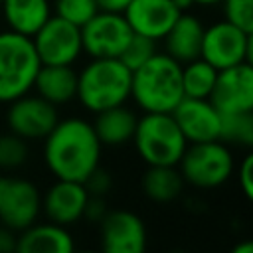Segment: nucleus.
I'll use <instances>...</instances> for the list:
<instances>
[{
	"mask_svg": "<svg viewBox=\"0 0 253 253\" xmlns=\"http://www.w3.org/2000/svg\"><path fill=\"white\" fill-rule=\"evenodd\" d=\"M42 158L53 178L85 182L101 166L103 144L93 123L83 117H65L40 140Z\"/></svg>",
	"mask_w": 253,
	"mask_h": 253,
	"instance_id": "1",
	"label": "nucleus"
},
{
	"mask_svg": "<svg viewBox=\"0 0 253 253\" xmlns=\"http://www.w3.org/2000/svg\"><path fill=\"white\" fill-rule=\"evenodd\" d=\"M182 99V63L166 51L130 71V101L142 113H172Z\"/></svg>",
	"mask_w": 253,
	"mask_h": 253,
	"instance_id": "2",
	"label": "nucleus"
},
{
	"mask_svg": "<svg viewBox=\"0 0 253 253\" xmlns=\"http://www.w3.org/2000/svg\"><path fill=\"white\" fill-rule=\"evenodd\" d=\"M79 105L99 113L130 101V69L119 57H89L77 71Z\"/></svg>",
	"mask_w": 253,
	"mask_h": 253,
	"instance_id": "3",
	"label": "nucleus"
},
{
	"mask_svg": "<svg viewBox=\"0 0 253 253\" xmlns=\"http://www.w3.org/2000/svg\"><path fill=\"white\" fill-rule=\"evenodd\" d=\"M130 142L146 166H178L188 146L172 113H142Z\"/></svg>",
	"mask_w": 253,
	"mask_h": 253,
	"instance_id": "4",
	"label": "nucleus"
},
{
	"mask_svg": "<svg viewBox=\"0 0 253 253\" xmlns=\"http://www.w3.org/2000/svg\"><path fill=\"white\" fill-rule=\"evenodd\" d=\"M40 57L34 42L28 36L12 30L0 32V103L8 105L14 99L30 93L40 69Z\"/></svg>",
	"mask_w": 253,
	"mask_h": 253,
	"instance_id": "5",
	"label": "nucleus"
},
{
	"mask_svg": "<svg viewBox=\"0 0 253 253\" xmlns=\"http://www.w3.org/2000/svg\"><path fill=\"white\" fill-rule=\"evenodd\" d=\"M184 184L196 190H215L223 186L235 170L231 146L217 140L190 142L178 162Z\"/></svg>",
	"mask_w": 253,
	"mask_h": 253,
	"instance_id": "6",
	"label": "nucleus"
},
{
	"mask_svg": "<svg viewBox=\"0 0 253 253\" xmlns=\"http://www.w3.org/2000/svg\"><path fill=\"white\" fill-rule=\"evenodd\" d=\"M251 55H253L251 32H245L223 18L204 28L200 57H204L215 69H225L243 61L251 63Z\"/></svg>",
	"mask_w": 253,
	"mask_h": 253,
	"instance_id": "7",
	"label": "nucleus"
},
{
	"mask_svg": "<svg viewBox=\"0 0 253 253\" xmlns=\"http://www.w3.org/2000/svg\"><path fill=\"white\" fill-rule=\"evenodd\" d=\"M42 215L40 188L22 176H0V223L22 231Z\"/></svg>",
	"mask_w": 253,
	"mask_h": 253,
	"instance_id": "8",
	"label": "nucleus"
},
{
	"mask_svg": "<svg viewBox=\"0 0 253 253\" xmlns=\"http://www.w3.org/2000/svg\"><path fill=\"white\" fill-rule=\"evenodd\" d=\"M42 65H75L83 55L81 28L51 14L32 36Z\"/></svg>",
	"mask_w": 253,
	"mask_h": 253,
	"instance_id": "9",
	"label": "nucleus"
},
{
	"mask_svg": "<svg viewBox=\"0 0 253 253\" xmlns=\"http://www.w3.org/2000/svg\"><path fill=\"white\" fill-rule=\"evenodd\" d=\"M132 36L121 12L99 10L81 26L83 53L89 57H119Z\"/></svg>",
	"mask_w": 253,
	"mask_h": 253,
	"instance_id": "10",
	"label": "nucleus"
},
{
	"mask_svg": "<svg viewBox=\"0 0 253 253\" xmlns=\"http://www.w3.org/2000/svg\"><path fill=\"white\" fill-rule=\"evenodd\" d=\"M59 121L57 107L36 93H26L8 103L6 125L8 130L28 142L42 140Z\"/></svg>",
	"mask_w": 253,
	"mask_h": 253,
	"instance_id": "11",
	"label": "nucleus"
},
{
	"mask_svg": "<svg viewBox=\"0 0 253 253\" xmlns=\"http://www.w3.org/2000/svg\"><path fill=\"white\" fill-rule=\"evenodd\" d=\"M221 115L253 111V67L249 61L217 69L213 89L208 97Z\"/></svg>",
	"mask_w": 253,
	"mask_h": 253,
	"instance_id": "12",
	"label": "nucleus"
},
{
	"mask_svg": "<svg viewBox=\"0 0 253 253\" xmlns=\"http://www.w3.org/2000/svg\"><path fill=\"white\" fill-rule=\"evenodd\" d=\"M99 229L101 247L107 253H142L146 249V225L130 210H107Z\"/></svg>",
	"mask_w": 253,
	"mask_h": 253,
	"instance_id": "13",
	"label": "nucleus"
},
{
	"mask_svg": "<svg viewBox=\"0 0 253 253\" xmlns=\"http://www.w3.org/2000/svg\"><path fill=\"white\" fill-rule=\"evenodd\" d=\"M89 196L91 194L83 182L55 178V182L42 194V213L53 223L71 227L83 219Z\"/></svg>",
	"mask_w": 253,
	"mask_h": 253,
	"instance_id": "14",
	"label": "nucleus"
},
{
	"mask_svg": "<svg viewBox=\"0 0 253 253\" xmlns=\"http://www.w3.org/2000/svg\"><path fill=\"white\" fill-rule=\"evenodd\" d=\"M176 125L190 142L217 140L221 128V113L210 99L184 97L172 111Z\"/></svg>",
	"mask_w": 253,
	"mask_h": 253,
	"instance_id": "15",
	"label": "nucleus"
},
{
	"mask_svg": "<svg viewBox=\"0 0 253 253\" xmlns=\"http://www.w3.org/2000/svg\"><path fill=\"white\" fill-rule=\"evenodd\" d=\"M180 14L172 0H130L123 12L132 34L150 38L156 43L162 42Z\"/></svg>",
	"mask_w": 253,
	"mask_h": 253,
	"instance_id": "16",
	"label": "nucleus"
},
{
	"mask_svg": "<svg viewBox=\"0 0 253 253\" xmlns=\"http://www.w3.org/2000/svg\"><path fill=\"white\" fill-rule=\"evenodd\" d=\"M75 249V239L65 225L45 221H34L16 237V251L22 253H71Z\"/></svg>",
	"mask_w": 253,
	"mask_h": 253,
	"instance_id": "17",
	"label": "nucleus"
},
{
	"mask_svg": "<svg viewBox=\"0 0 253 253\" xmlns=\"http://www.w3.org/2000/svg\"><path fill=\"white\" fill-rule=\"evenodd\" d=\"M204 28L206 26L198 16L190 12H182L178 20L172 24V28L168 30V34L162 38L164 51L180 63L200 57Z\"/></svg>",
	"mask_w": 253,
	"mask_h": 253,
	"instance_id": "18",
	"label": "nucleus"
},
{
	"mask_svg": "<svg viewBox=\"0 0 253 253\" xmlns=\"http://www.w3.org/2000/svg\"><path fill=\"white\" fill-rule=\"evenodd\" d=\"M51 105H67L77 95V71L73 65H40L34 89Z\"/></svg>",
	"mask_w": 253,
	"mask_h": 253,
	"instance_id": "19",
	"label": "nucleus"
},
{
	"mask_svg": "<svg viewBox=\"0 0 253 253\" xmlns=\"http://www.w3.org/2000/svg\"><path fill=\"white\" fill-rule=\"evenodd\" d=\"M0 10L6 28L32 38L53 14L51 0H2Z\"/></svg>",
	"mask_w": 253,
	"mask_h": 253,
	"instance_id": "20",
	"label": "nucleus"
},
{
	"mask_svg": "<svg viewBox=\"0 0 253 253\" xmlns=\"http://www.w3.org/2000/svg\"><path fill=\"white\" fill-rule=\"evenodd\" d=\"M136 119L138 115L125 103V105H117V107L95 113V119L91 123L101 144L117 148L132 140Z\"/></svg>",
	"mask_w": 253,
	"mask_h": 253,
	"instance_id": "21",
	"label": "nucleus"
},
{
	"mask_svg": "<svg viewBox=\"0 0 253 253\" xmlns=\"http://www.w3.org/2000/svg\"><path fill=\"white\" fill-rule=\"evenodd\" d=\"M184 178L178 166H148L142 174V192L158 204L174 202L184 190Z\"/></svg>",
	"mask_w": 253,
	"mask_h": 253,
	"instance_id": "22",
	"label": "nucleus"
},
{
	"mask_svg": "<svg viewBox=\"0 0 253 253\" xmlns=\"http://www.w3.org/2000/svg\"><path fill=\"white\" fill-rule=\"evenodd\" d=\"M217 77V69L204 57L190 59L182 63V89L184 97L208 99Z\"/></svg>",
	"mask_w": 253,
	"mask_h": 253,
	"instance_id": "23",
	"label": "nucleus"
},
{
	"mask_svg": "<svg viewBox=\"0 0 253 253\" xmlns=\"http://www.w3.org/2000/svg\"><path fill=\"white\" fill-rule=\"evenodd\" d=\"M219 140L227 146L251 148L253 146V111L221 115Z\"/></svg>",
	"mask_w": 253,
	"mask_h": 253,
	"instance_id": "24",
	"label": "nucleus"
},
{
	"mask_svg": "<svg viewBox=\"0 0 253 253\" xmlns=\"http://www.w3.org/2000/svg\"><path fill=\"white\" fill-rule=\"evenodd\" d=\"M30 142L14 132L0 134V168L2 170H18L28 162Z\"/></svg>",
	"mask_w": 253,
	"mask_h": 253,
	"instance_id": "25",
	"label": "nucleus"
},
{
	"mask_svg": "<svg viewBox=\"0 0 253 253\" xmlns=\"http://www.w3.org/2000/svg\"><path fill=\"white\" fill-rule=\"evenodd\" d=\"M51 10L61 20L81 28L99 12V6L95 0H53Z\"/></svg>",
	"mask_w": 253,
	"mask_h": 253,
	"instance_id": "26",
	"label": "nucleus"
},
{
	"mask_svg": "<svg viewBox=\"0 0 253 253\" xmlns=\"http://www.w3.org/2000/svg\"><path fill=\"white\" fill-rule=\"evenodd\" d=\"M156 51H158V47H156V42L154 40L144 38V36H138V34H132L130 40H128V43H126V47L119 55V59L132 71L138 65H142L146 59H150Z\"/></svg>",
	"mask_w": 253,
	"mask_h": 253,
	"instance_id": "27",
	"label": "nucleus"
},
{
	"mask_svg": "<svg viewBox=\"0 0 253 253\" xmlns=\"http://www.w3.org/2000/svg\"><path fill=\"white\" fill-rule=\"evenodd\" d=\"M223 20L253 34V0H221Z\"/></svg>",
	"mask_w": 253,
	"mask_h": 253,
	"instance_id": "28",
	"label": "nucleus"
},
{
	"mask_svg": "<svg viewBox=\"0 0 253 253\" xmlns=\"http://www.w3.org/2000/svg\"><path fill=\"white\" fill-rule=\"evenodd\" d=\"M233 174H237V184L243 196L247 200H253V154L247 152L237 164V168L233 170Z\"/></svg>",
	"mask_w": 253,
	"mask_h": 253,
	"instance_id": "29",
	"label": "nucleus"
},
{
	"mask_svg": "<svg viewBox=\"0 0 253 253\" xmlns=\"http://www.w3.org/2000/svg\"><path fill=\"white\" fill-rule=\"evenodd\" d=\"M83 184H85V188H87V192H89L91 196H105V194L111 190L113 180H111V174L99 166V168H95V170L87 176V180H85Z\"/></svg>",
	"mask_w": 253,
	"mask_h": 253,
	"instance_id": "30",
	"label": "nucleus"
},
{
	"mask_svg": "<svg viewBox=\"0 0 253 253\" xmlns=\"http://www.w3.org/2000/svg\"><path fill=\"white\" fill-rule=\"evenodd\" d=\"M107 204L103 200V196H89V202L85 206V213H83V219H89V221H101L103 215L107 213Z\"/></svg>",
	"mask_w": 253,
	"mask_h": 253,
	"instance_id": "31",
	"label": "nucleus"
},
{
	"mask_svg": "<svg viewBox=\"0 0 253 253\" xmlns=\"http://www.w3.org/2000/svg\"><path fill=\"white\" fill-rule=\"evenodd\" d=\"M16 237H18L16 231H12L10 227L0 223V253L16 251Z\"/></svg>",
	"mask_w": 253,
	"mask_h": 253,
	"instance_id": "32",
	"label": "nucleus"
},
{
	"mask_svg": "<svg viewBox=\"0 0 253 253\" xmlns=\"http://www.w3.org/2000/svg\"><path fill=\"white\" fill-rule=\"evenodd\" d=\"M99 10H107V12H125V8L130 4V0H95Z\"/></svg>",
	"mask_w": 253,
	"mask_h": 253,
	"instance_id": "33",
	"label": "nucleus"
},
{
	"mask_svg": "<svg viewBox=\"0 0 253 253\" xmlns=\"http://www.w3.org/2000/svg\"><path fill=\"white\" fill-rule=\"evenodd\" d=\"M233 253H253V243H251V241L237 243V245L233 247Z\"/></svg>",
	"mask_w": 253,
	"mask_h": 253,
	"instance_id": "34",
	"label": "nucleus"
},
{
	"mask_svg": "<svg viewBox=\"0 0 253 253\" xmlns=\"http://www.w3.org/2000/svg\"><path fill=\"white\" fill-rule=\"evenodd\" d=\"M172 4L180 10V12H188L194 6V0H172Z\"/></svg>",
	"mask_w": 253,
	"mask_h": 253,
	"instance_id": "35",
	"label": "nucleus"
},
{
	"mask_svg": "<svg viewBox=\"0 0 253 253\" xmlns=\"http://www.w3.org/2000/svg\"><path fill=\"white\" fill-rule=\"evenodd\" d=\"M221 0H194V6H202V8H211V6H219Z\"/></svg>",
	"mask_w": 253,
	"mask_h": 253,
	"instance_id": "36",
	"label": "nucleus"
},
{
	"mask_svg": "<svg viewBox=\"0 0 253 253\" xmlns=\"http://www.w3.org/2000/svg\"><path fill=\"white\" fill-rule=\"evenodd\" d=\"M0 2H2V0H0Z\"/></svg>",
	"mask_w": 253,
	"mask_h": 253,
	"instance_id": "37",
	"label": "nucleus"
}]
</instances>
